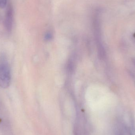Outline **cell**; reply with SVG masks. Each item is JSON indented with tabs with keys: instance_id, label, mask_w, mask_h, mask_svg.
I'll list each match as a JSON object with an SVG mask.
<instances>
[{
	"instance_id": "cell-1",
	"label": "cell",
	"mask_w": 135,
	"mask_h": 135,
	"mask_svg": "<svg viewBox=\"0 0 135 135\" xmlns=\"http://www.w3.org/2000/svg\"><path fill=\"white\" fill-rule=\"evenodd\" d=\"M11 71L7 57L3 54L0 55V86L6 89L10 86Z\"/></svg>"
},
{
	"instance_id": "cell-2",
	"label": "cell",
	"mask_w": 135,
	"mask_h": 135,
	"mask_svg": "<svg viewBox=\"0 0 135 135\" xmlns=\"http://www.w3.org/2000/svg\"><path fill=\"white\" fill-rule=\"evenodd\" d=\"M13 19V10L12 6L9 5L6 12L4 22L5 28L8 34L11 33L12 29Z\"/></svg>"
},
{
	"instance_id": "cell-3",
	"label": "cell",
	"mask_w": 135,
	"mask_h": 135,
	"mask_svg": "<svg viewBox=\"0 0 135 135\" xmlns=\"http://www.w3.org/2000/svg\"><path fill=\"white\" fill-rule=\"evenodd\" d=\"M7 0H0V7L1 8H4L6 6Z\"/></svg>"
},
{
	"instance_id": "cell-4",
	"label": "cell",
	"mask_w": 135,
	"mask_h": 135,
	"mask_svg": "<svg viewBox=\"0 0 135 135\" xmlns=\"http://www.w3.org/2000/svg\"><path fill=\"white\" fill-rule=\"evenodd\" d=\"M133 63H134V65L135 66V59H134L133 60Z\"/></svg>"
}]
</instances>
